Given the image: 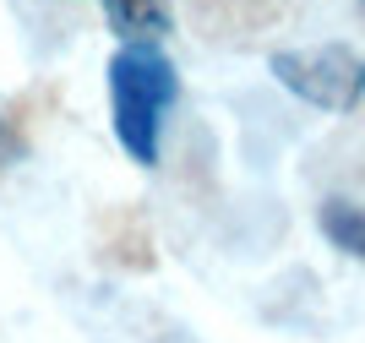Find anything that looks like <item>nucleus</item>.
<instances>
[{
	"instance_id": "f257e3e1",
	"label": "nucleus",
	"mask_w": 365,
	"mask_h": 343,
	"mask_svg": "<svg viewBox=\"0 0 365 343\" xmlns=\"http://www.w3.org/2000/svg\"><path fill=\"white\" fill-rule=\"evenodd\" d=\"M180 98V71L158 44H120L109 55V126L131 164H158L164 120Z\"/></svg>"
},
{
	"instance_id": "f03ea898",
	"label": "nucleus",
	"mask_w": 365,
	"mask_h": 343,
	"mask_svg": "<svg viewBox=\"0 0 365 343\" xmlns=\"http://www.w3.org/2000/svg\"><path fill=\"white\" fill-rule=\"evenodd\" d=\"M278 88H289L311 109L344 115L365 98V55L349 44H305V49H278L267 60Z\"/></svg>"
},
{
	"instance_id": "7ed1b4c3",
	"label": "nucleus",
	"mask_w": 365,
	"mask_h": 343,
	"mask_svg": "<svg viewBox=\"0 0 365 343\" xmlns=\"http://www.w3.org/2000/svg\"><path fill=\"white\" fill-rule=\"evenodd\" d=\"M109 28L120 44H158V33H169V11L164 0H109Z\"/></svg>"
},
{
	"instance_id": "20e7f679",
	"label": "nucleus",
	"mask_w": 365,
	"mask_h": 343,
	"mask_svg": "<svg viewBox=\"0 0 365 343\" xmlns=\"http://www.w3.org/2000/svg\"><path fill=\"white\" fill-rule=\"evenodd\" d=\"M317 224H322V235L333 240L338 251H349V256L365 262V208H354V202H344V196H327L322 213H317Z\"/></svg>"
},
{
	"instance_id": "39448f33",
	"label": "nucleus",
	"mask_w": 365,
	"mask_h": 343,
	"mask_svg": "<svg viewBox=\"0 0 365 343\" xmlns=\"http://www.w3.org/2000/svg\"><path fill=\"white\" fill-rule=\"evenodd\" d=\"M22 153H28V142H22V131H16L11 120H6V109H0V169H6V164H16Z\"/></svg>"
},
{
	"instance_id": "423d86ee",
	"label": "nucleus",
	"mask_w": 365,
	"mask_h": 343,
	"mask_svg": "<svg viewBox=\"0 0 365 343\" xmlns=\"http://www.w3.org/2000/svg\"><path fill=\"white\" fill-rule=\"evenodd\" d=\"M360 6H365V0H360Z\"/></svg>"
}]
</instances>
